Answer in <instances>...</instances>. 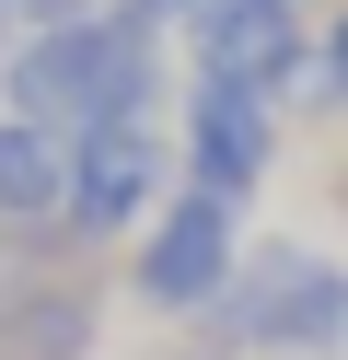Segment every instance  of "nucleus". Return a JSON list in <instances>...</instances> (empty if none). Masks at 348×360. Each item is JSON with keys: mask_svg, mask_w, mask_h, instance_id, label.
Masks as SVG:
<instances>
[{"mask_svg": "<svg viewBox=\"0 0 348 360\" xmlns=\"http://www.w3.org/2000/svg\"><path fill=\"white\" fill-rule=\"evenodd\" d=\"M151 360H244V349H232V337H221V326H209V314H198V326H186L174 349H151Z\"/></svg>", "mask_w": 348, "mask_h": 360, "instance_id": "10", "label": "nucleus"}, {"mask_svg": "<svg viewBox=\"0 0 348 360\" xmlns=\"http://www.w3.org/2000/svg\"><path fill=\"white\" fill-rule=\"evenodd\" d=\"M186 70L232 82V94H267L290 117V94L314 82V12L302 0H198L186 12Z\"/></svg>", "mask_w": 348, "mask_h": 360, "instance_id": "5", "label": "nucleus"}, {"mask_svg": "<svg viewBox=\"0 0 348 360\" xmlns=\"http://www.w3.org/2000/svg\"><path fill=\"white\" fill-rule=\"evenodd\" d=\"M0 105L35 128H105V117H162V24H139L128 0L82 12V24H46L12 47L0 70Z\"/></svg>", "mask_w": 348, "mask_h": 360, "instance_id": "1", "label": "nucleus"}, {"mask_svg": "<svg viewBox=\"0 0 348 360\" xmlns=\"http://www.w3.org/2000/svg\"><path fill=\"white\" fill-rule=\"evenodd\" d=\"M290 117H348V0H325V24H314V82L290 94Z\"/></svg>", "mask_w": 348, "mask_h": 360, "instance_id": "9", "label": "nucleus"}, {"mask_svg": "<svg viewBox=\"0 0 348 360\" xmlns=\"http://www.w3.org/2000/svg\"><path fill=\"white\" fill-rule=\"evenodd\" d=\"M116 267L105 244H70V256H46L35 279L0 302V360H93L105 349V314H116Z\"/></svg>", "mask_w": 348, "mask_h": 360, "instance_id": "6", "label": "nucleus"}, {"mask_svg": "<svg viewBox=\"0 0 348 360\" xmlns=\"http://www.w3.org/2000/svg\"><path fill=\"white\" fill-rule=\"evenodd\" d=\"M209 326L244 360H337L348 349V267L314 256L302 233H255L232 290L209 302Z\"/></svg>", "mask_w": 348, "mask_h": 360, "instance_id": "2", "label": "nucleus"}, {"mask_svg": "<svg viewBox=\"0 0 348 360\" xmlns=\"http://www.w3.org/2000/svg\"><path fill=\"white\" fill-rule=\"evenodd\" d=\"M302 12H314V0H302Z\"/></svg>", "mask_w": 348, "mask_h": 360, "instance_id": "14", "label": "nucleus"}, {"mask_svg": "<svg viewBox=\"0 0 348 360\" xmlns=\"http://www.w3.org/2000/svg\"><path fill=\"white\" fill-rule=\"evenodd\" d=\"M128 12H139V24H162V35H174L186 12H198V0H128Z\"/></svg>", "mask_w": 348, "mask_h": 360, "instance_id": "11", "label": "nucleus"}, {"mask_svg": "<svg viewBox=\"0 0 348 360\" xmlns=\"http://www.w3.org/2000/svg\"><path fill=\"white\" fill-rule=\"evenodd\" d=\"M174 151H186V186L255 210V186L278 174V105H267V94H232V82H186Z\"/></svg>", "mask_w": 348, "mask_h": 360, "instance_id": "7", "label": "nucleus"}, {"mask_svg": "<svg viewBox=\"0 0 348 360\" xmlns=\"http://www.w3.org/2000/svg\"><path fill=\"white\" fill-rule=\"evenodd\" d=\"M174 186H186V151H174L162 117H105V128L70 140V233L105 244V256H128L139 221H151Z\"/></svg>", "mask_w": 348, "mask_h": 360, "instance_id": "4", "label": "nucleus"}, {"mask_svg": "<svg viewBox=\"0 0 348 360\" xmlns=\"http://www.w3.org/2000/svg\"><path fill=\"white\" fill-rule=\"evenodd\" d=\"M12 47H23V12H12V0H0V70H12Z\"/></svg>", "mask_w": 348, "mask_h": 360, "instance_id": "12", "label": "nucleus"}, {"mask_svg": "<svg viewBox=\"0 0 348 360\" xmlns=\"http://www.w3.org/2000/svg\"><path fill=\"white\" fill-rule=\"evenodd\" d=\"M0 221H70V128L0 105Z\"/></svg>", "mask_w": 348, "mask_h": 360, "instance_id": "8", "label": "nucleus"}, {"mask_svg": "<svg viewBox=\"0 0 348 360\" xmlns=\"http://www.w3.org/2000/svg\"><path fill=\"white\" fill-rule=\"evenodd\" d=\"M325 210H337V221H348V163H337V174H325Z\"/></svg>", "mask_w": 348, "mask_h": 360, "instance_id": "13", "label": "nucleus"}, {"mask_svg": "<svg viewBox=\"0 0 348 360\" xmlns=\"http://www.w3.org/2000/svg\"><path fill=\"white\" fill-rule=\"evenodd\" d=\"M232 267H244V210H232V198H209V186H174L151 221H139V244L116 256V279H128L139 314L198 326V314L232 290Z\"/></svg>", "mask_w": 348, "mask_h": 360, "instance_id": "3", "label": "nucleus"}]
</instances>
